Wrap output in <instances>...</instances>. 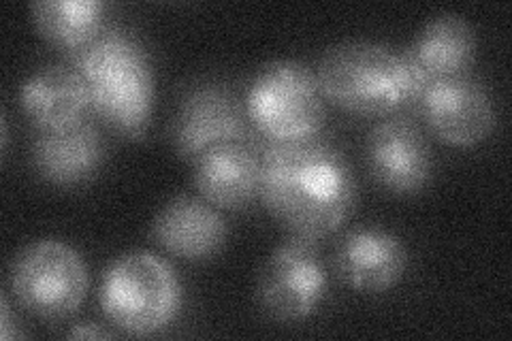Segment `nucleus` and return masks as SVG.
<instances>
[{"label":"nucleus","instance_id":"1","mask_svg":"<svg viewBox=\"0 0 512 341\" xmlns=\"http://www.w3.org/2000/svg\"><path fill=\"white\" fill-rule=\"evenodd\" d=\"M259 199L291 237L316 243L346 224L357 184L348 160L329 141H271L261 154Z\"/></svg>","mask_w":512,"mask_h":341},{"label":"nucleus","instance_id":"2","mask_svg":"<svg viewBox=\"0 0 512 341\" xmlns=\"http://www.w3.org/2000/svg\"><path fill=\"white\" fill-rule=\"evenodd\" d=\"M316 77L327 101L365 118L395 116L419 103L427 88L406 52L372 41L333 45L320 58Z\"/></svg>","mask_w":512,"mask_h":341},{"label":"nucleus","instance_id":"3","mask_svg":"<svg viewBox=\"0 0 512 341\" xmlns=\"http://www.w3.org/2000/svg\"><path fill=\"white\" fill-rule=\"evenodd\" d=\"M75 69L86 79L96 116L124 137H143L154 107V73L139 39L118 28L103 30L79 52Z\"/></svg>","mask_w":512,"mask_h":341},{"label":"nucleus","instance_id":"4","mask_svg":"<svg viewBox=\"0 0 512 341\" xmlns=\"http://www.w3.org/2000/svg\"><path fill=\"white\" fill-rule=\"evenodd\" d=\"M99 303L105 318L126 335L165 331L182 310L178 273L163 258L146 252H126L103 275Z\"/></svg>","mask_w":512,"mask_h":341},{"label":"nucleus","instance_id":"5","mask_svg":"<svg viewBox=\"0 0 512 341\" xmlns=\"http://www.w3.org/2000/svg\"><path fill=\"white\" fill-rule=\"evenodd\" d=\"M325 101L316 71L299 60H276L252 77L246 116L274 143L314 139L323 131Z\"/></svg>","mask_w":512,"mask_h":341},{"label":"nucleus","instance_id":"6","mask_svg":"<svg viewBox=\"0 0 512 341\" xmlns=\"http://www.w3.org/2000/svg\"><path fill=\"white\" fill-rule=\"evenodd\" d=\"M13 297L32 316L62 320L82 307L88 292V269L69 243L32 241L13 258L9 269Z\"/></svg>","mask_w":512,"mask_h":341},{"label":"nucleus","instance_id":"7","mask_svg":"<svg viewBox=\"0 0 512 341\" xmlns=\"http://www.w3.org/2000/svg\"><path fill=\"white\" fill-rule=\"evenodd\" d=\"M327 269L316 243L291 237L269 254L256 280V301L278 322L312 318L327 297Z\"/></svg>","mask_w":512,"mask_h":341},{"label":"nucleus","instance_id":"8","mask_svg":"<svg viewBox=\"0 0 512 341\" xmlns=\"http://www.w3.org/2000/svg\"><path fill=\"white\" fill-rule=\"evenodd\" d=\"M365 165L382 190L399 197L423 192L434 175V156L423 131L399 116L378 122L367 135Z\"/></svg>","mask_w":512,"mask_h":341},{"label":"nucleus","instance_id":"9","mask_svg":"<svg viewBox=\"0 0 512 341\" xmlns=\"http://www.w3.org/2000/svg\"><path fill=\"white\" fill-rule=\"evenodd\" d=\"M246 133V107L239 105L237 96L220 84L190 88L171 124L175 152L192 162L216 145L244 141Z\"/></svg>","mask_w":512,"mask_h":341},{"label":"nucleus","instance_id":"10","mask_svg":"<svg viewBox=\"0 0 512 341\" xmlns=\"http://www.w3.org/2000/svg\"><path fill=\"white\" fill-rule=\"evenodd\" d=\"M419 103L431 133L455 148H474L495 128L491 94L468 75L431 81Z\"/></svg>","mask_w":512,"mask_h":341},{"label":"nucleus","instance_id":"11","mask_svg":"<svg viewBox=\"0 0 512 341\" xmlns=\"http://www.w3.org/2000/svg\"><path fill=\"white\" fill-rule=\"evenodd\" d=\"M333 267L350 290L361 295H382L402 282L408 269V252L397 235L363 226L338 241Z\"/></svg>","mask_w":512,"mask_h":341},{"label":"nucleus","instance_id":"12","mask_svg":"<svg viewBox=\"0 0 512 341\" xmlns=\"http://www.w3.org/2000/svg\"><path fill=\"white\" fill-rule=\"evenodd\" d=\"M152 237L160 248L182 261L203 263L222 252L229 226L218 207L201 197L180 194L156 214Z\"/></svg>","mask_w":512,"mask_h":341},{"label":"nucleus","instance_id":"13","mask_svg":"<svg viewBox=\"0 0 512 341\" xmlns=\"http://www.w3.org/2000/svg\"><path fill=\"white\" fill-rule=\"evenodd\" d=\"M32 167L41 180L60 188L90 182L105 162V141L96 124L82 120L60 131H41L32 143Z\"/></svg>","mask_w":512,"mask_h":341},{"label":"nucleus","instance_id":"14","mask_svg":"<svg viewBox=\"0 0 512 341\" xmlns=\"http://www.w3.org/2000/svg\"><path fill=\"white\" fill-rule=\"evenodd\" d=\"M195 186L218 209H244L259 197L261 156L246 141L216 145L195 160Z\"/></svg>","mask_w":512,"mask_h":341},{"label":"nucleus","instance_id":"15","mask_svg":"<svg viewBox=\"0 0 512 341\" xmlns=\"http://www.w3.org/2000/svg\"><path fill=\"white\" fill-rule=\"evenodd\" d=\"M20 105L39 131H60L86 120L90 94L86 79L75 67L52 64L26 77Z\"/></svg>","mask_w":512,"mask_h":341},{"label":"nucleus","instance_id":"16","mask_svg":"<svg viewBox=\"0 0 512 341\" xmlns=\"http://www.w3.org/2000/svg\"><path fill=\"white\" fill-rule=\"evenodd\" d=\"M406 56L427 86L436 79L466 75L476 56L474 28L457 13H442L419 32Z\"/></svg>","mask_w":512,"mask_h":341},{"label":"nucleus","instance_id":"17","mask_svg":"<svg viewBox=\"0 0 512 341\" xmlns=\"http://www.w3.org/2000/svg\"><path fill=\"white\" fill-rule=\"evenodd\" d=\"M30 13L39 35L60 50L82 52L103 32L105 5L99 0H41Z\"/></svg>","mask_w":512,"mask_h":341},{"label":"nucleus","instance_id":"18","mask_svg":"<svg viewBox=\"0 0 512 341\" xmlns=\"http://www.w3.org/2000/svg\"><path fill=\"white\" fill-rule=\"evenodd\" d=\"M69 337L71 339H103V337H109L107 331H103L99 324H77L75 329L69 331Z\"/></svg>","mask_w":512,"mask_h":341},{"label":"nucleus","instance_id":"19","mask_svg":"<svg viewBox=\"0 0 512 341\" xmlns=\"http://www.w3.org/2000/svg\"><path fill=\"white\" fill-rule=\"evenodd\" d=\"M11 329H13V318H11V312H9L7 299H3V307H0V333H3L5 341L11 339Z\"/></svg>","mask_w":512,"mask_h":341}]
</instances>
